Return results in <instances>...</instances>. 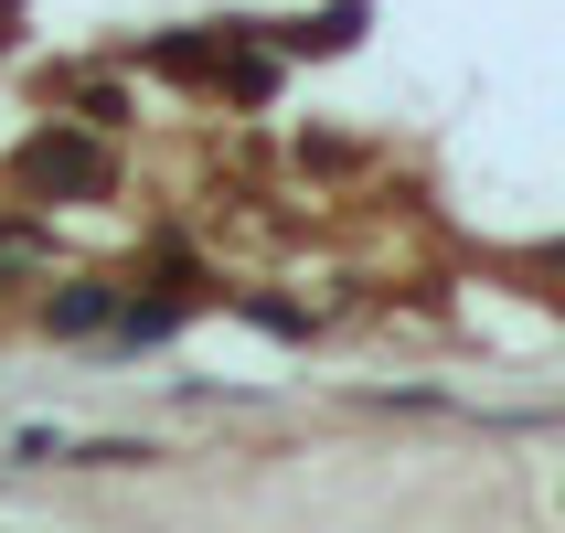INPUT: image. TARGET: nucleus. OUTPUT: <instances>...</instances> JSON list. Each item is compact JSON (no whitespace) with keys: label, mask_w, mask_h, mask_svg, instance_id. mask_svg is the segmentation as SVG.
<instances>
[{"label":"nucleus","mask_w":565,"mask_h":533,"mask_svg":"<svg viewBox=\"0 0 565 533\" xmlns=\"http://www.w3.org/2000/svg\"><path fill=\"white\" fill-rule=\"evenodd\" d=\"M96 171H107V160H96L86 139H43V150H32V182H43V192H86Z\"/></svg>","instance_id":"1"},{"label":"nucleus","mask_w":565,"mask_h":533,"mask_svg":"<svg viewBox=\"0 0 565 533\" xmlns=\"http://www.w3.org/2000/svg\"><path fill=\"white\" fill-rule=\"evenodd\" d=\"M118 310V299H107V288H64L54 299V331H96V320Z\"/></svg>","instance_id":"2"}]
</instances>
